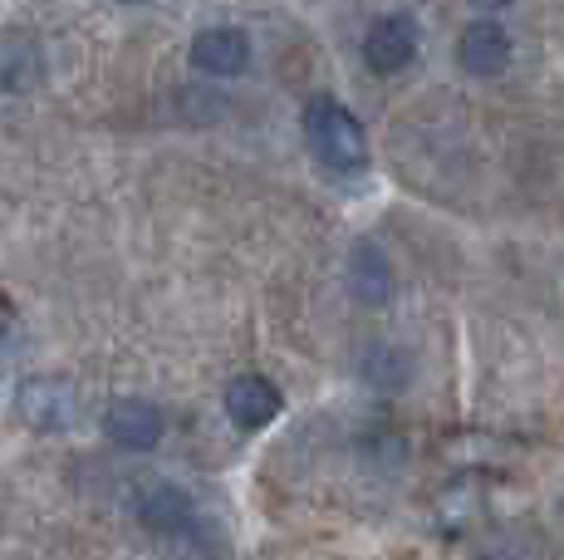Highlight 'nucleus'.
Wrapping results in <instances>:
<instances>
[{
  "instance_id": "f257e3e1",
  "label": "nucleus",
  "mask_w": 564,
  "mask_h": 560,
  "mask_svg": "<svg viewBox=\"0 0 564 560\" xmlns=\"http://www.w3.org/2000/svg\"><path fill=\"white\" fill-rule=\"evenodd\" d=\"M300 128H305L310 153L329 172H364L368 168V133L339 99L314 94L305 104V114H300Z\"/></svg>"
},
{
  "instance_id": "f03ea898",
  "label": "nucleus",
  "mask_w": 564,
  "mask_h": 560,
  "mask_svg": "<svg viewBox=\"0 0 564 560\" xmlns=\"http://www.w3.org/2000/svg\"><path fill=\"white\" fill-rule=\"evenodd\" d=\"M15 418L35 433H59V428L74 423V408H79V394H74L69 379L59 374H40V379H25L10 398Z\"/></svg>"
},
{
  "instance_id": "7ed1b4c3",
  "label": "nucleus",
  "mask_w": 564,
  "mask_h": 560,
  "mask_svg": "<svg viewBox=\"0 0 564 560\" xmlns=\"http://www.w3.org/2000/svg\"><path fill=\"white\" fill-rule=\"evenodd\" d=\"M417 50H422V30L412 15H403V10L378 15L364 35V60L373 74H403L408 64L417 60Z\"/></svg>"
},
{
  "instance_id": "20e7f679",
  "label": "nucleus",
  "mask_w": 564,
  "mask_h": 560,
  "mask_svg": "<svg viewBox=\"0 0 564 560\" xmlns=\"http://www.w3.org/2000/svg\"><path fill=\"white\" fill-rule=\"evenodd\" d=\"M511 55H516V40L496 15L471 20V25L457 35V64L471 74V79H496V74H506Z\"/></svg>"
},
{
  "instance_id": "39448f33",
  "label": "nucleus",
  "mask_w": 564,
  "mask_h": 560,
  "mask_svg": "<svg viewBox=\"0 0 564 560\" xmlns=\"http://www.w3.org/2000/svg\"><path fill=\"white\" fill-rule=\"evenodd\" d=\"M162 413L148 398H113V403L104 408V433L113 448L123 452H148L162 443Z\"/></svg>"
},
{
  "instance_id": "423d86ee",
  "label": "nucleus",
  "mask_w": 564,
  "mask_h": 560,
  "mask_svg": "<svg viewBox=\"0 0 564 560\" xmlns=\"http://www.w3.org/2000/svg\"><path fill=\"white\" fill-rule=\"evenodd\" d=\"M45 84V45L30 30H0V94H20Z\"/></svg>"
},
{
  "instance_id": "0eeeda50",
  "label": "nucleus",
  "mask_w": 564,
  "mask_h": 560,
  "mask_svg": "<svg viewBox=\"0 0 564 560\" xmlns=\"http://www.w3.org/2000/svg\"><path fill=\"white\" fill-rule=\"evenodd\" d=\"M192 64L202 74H216V79H236V74L251 69V35L241 25H206L192 40Z\"/></svg>"
},
{
  "instance_id": "6e6552de",
  "label": "nucleus",
  "mask_w": 564,
  "mask_h": 560,
  "mask_svg": "<svg viewBox=\"0 0 564 560\" xmlns=\"http://www.w3.org/2000/svg\"><path fill=\"white\" fill-rule=\"evenodd\" d=\"M221 403H226V413H231L236 428H265L285 413V394H280L270 379H260V374H236V379L226 384Z\"/></svg>"
},
{
  "instance_id": "1a4fd4ad",
  "label": "nucleus",
  "mask_w": 564,
  "mask_h": 560,
  "mask_svg": "<svg viewBox=\"0 0 564 560\" xmlns=\"http://www.w3.org/2000/svg\"><path fill=\"white\" fill-rule=\"evenodd\" d=\"M192 516H197V506H192V497L182 487H172V482H153V487L138 497V521L153 536H182L192 526Z\"/></svg>"
},
{
  "instance_id": "9d476101",
  "label": "nucleus",
  "mask_w": 564,
  "mask_h": 560,
  "mask_svg": "<svg viewBox=\"0 0 564 560\" xmlns=\"http://www.w3.org/2000/svg\"><path fill=\"white\" fill-rule=\"evenodd\" d=\"M349 290L359 295V305H388L393 295V266L373 241H359L349 256Z\"/></svg>"
},
{
  "instance_id": "9b49d317",
  "label": "nucleus",
  "mask_w": 564,
  "mask_h": 560,
  "mask_svg": "<svg viewBox=\"0 0 564 560\" xmlns=\"http://www.w3.org/2000/svg\"><path fill=\"white\" fill-rule=\"evenodd\" d=\"M123 6H148V0H123Z\"/></svg>"
}]
</instances>
